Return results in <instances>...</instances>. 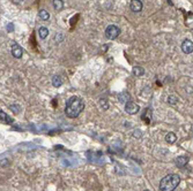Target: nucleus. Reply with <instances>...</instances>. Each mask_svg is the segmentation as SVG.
I'll return each instance as SVG.
<instances>
[{
    "label": "nucleus",
    "mask_w": 193,
    "mask_h": 191,
    "mask_svg": "<svg viewBox=\"0 0 193 191\" xmlns=\"http://www.w3.org/2000/svg\"><path fill=\"white\" fill-rule=\"evenodd\" d=\"M83 110H84V103H83V100L74 95V97H71L67 100V103H66L65 114L69 119H75V118H77L81 114V112Z\"/></svg>",
    "instance_id": "obj_1"
},
{
    "label": "nucleus",
    "mask_w": 193,
    "mask_h": 191,
    "mask_svg": "<svg viewBox=\"0 0 193 191\" xmlns=\"http://www.w3.org/2000/svg\"><path fill=\"white\" fill-rule=\"evenodd\" d=\"M180 183V177L177 174H169L164 176L160 182L161 191H175V189Z\"/></svg>",
    "instance_id": "obj_2"
},
{
    "label": "nucleus",
    "mask_w": 193,
    "mask_h": 191,
    "mask_svg": "<svg viewBox=\"0 0 193 191\" xmlns=\"http://www.w3.org/2000/svg\"><path fill=\"white\" fill-rule=\"evenodd\" d=\"M120 35V29L117 27V26H113V24H110L105 29V37L110 40H113L116 39L118 36Z\"/></svg>",
    "instance_id": "obj_3"
},
{
    "label": "nucleus",
    "mask_w": 193,
    "mask_h": 191,
    "mask_svg": "<svg viewBox=\"0 0 193 191\" xmlns=\"http://www.w3.org/2000/svg\"><path fill=\"white\" fill-rule=\"evenodd\" d=\"M139 111H140V107H139V105H137L134 102L130 100V102L125 103V112H126L127 114L133 115V114H137Z\"/></svg>",
    "instance_id": "obj_4"
},
{
    "label": "nucleus",
    "mask_w": 193,
    "mask_h": 191,
    "mask_svg": "<svg viewBox=\"0 0 193 191\" xmlns=\"http://www.w3.org/2000/svg\"><path fill=\"white\" fill-rule=\"evenodd\" d=\"M12 55L15 59H20L23 55V48L19 44H16L15 42L12 43Z\"/></svg>",
    "instance_id": "obj_5"
},
{
    "label": "nucleus",
    "mask_w": 193,
    "mask_h": 191,
    "mask_svg": "<svg viewBox=\"0 0 193 191\" xmlns=\"http://www.w3.org/2000/svg\"><path fill=\"white\" fill-rule=\"evenodd\" d=\"M130 8L132 12L134 13H139L142 11L143 8V4L141 0H131V3H130Z\"/></svg>",
    "instance_id": "obj_6"
},
{
    "label": "nucleus",
    "mask_w": 193,
    "mask_h": 191,
    "mask_svg": "<svg viewBox=\"0 0 193 191\" xmlns=\"http://www.w3.org/2000/svg\"><path fill=\"white\" fill-rule=\"evenodd\" d=\"M181 51L185 54H191L193 52V42L190 39H185L181 43Z\"/></svg>",
    "instance_id": "obj_7"
},
{
    "label": "nucleus",
    "mask_w": 193,
    "mask_h": 191,
    "mask_svg": "<svg viewBox=\"0 0 193 191\" xmlns=\"http://www.w3.org/2000/svg\"><path fill=\"white\" fill-rule=\"evenodd\" d=\"M187 162H188V158L185 157V155H180V157L176 158V166L179 167V168L185 167L187 165Z\"/></svg>",
    "instance_id": "obj_8"
},
{
    "label": "nucleus",
    "mask_w": 193,
    "mask_h": 191,
    "mask_svg": "<svg viewBox=\"0 0 193 191\" xmlns=\"http://www.w3.org/2000/svg\"><path fill=\"white\" fill-rule=\"evenodd\" d=\"M0 121H1L3 123H6V124H12L13 122H14V120L8 115V114H6L5 112H0Z\"/></svg>",
    "instance_id": "obj_9"
},
{
    "label": "nucleus",
    "mask_w": 193,
    "mask_h": 191,
    "mask_svg": "<svg viewBox=\"0 0 193 191\" xmlns=\"http://www.w3.org/2000/svg\"><path fill=\"white\" fill-rule=\"evenodd\" d=\"M176 141H177V136H176L175 132H168V134L165 135V142H166V143L173 144V143H176Z\"/></svg>",
    "instance_id": "obj_10"
},
{
    "label": "nucleus",
    "mask_w": 193,
    "mask_h": 191,
    "mask_svg": "<svg viewBox=\"0 0 193 191\" xmlns=\"http://www.w3.org/2000/svg\"><path fill=\"white\" fill-rule=\"evenodd\" d=\"M52 85L56 86V87L61 86V85H63V78H61V76L54 75V76L52 77Z\"/></svg>",
    "instance_id": "obj_11"
},
{
    "label": "nucleus",
    "mask_w": 193,
    "mask_h": 191,
    "mask_svg": "<svg viewBox=\"0 0 193 191\" xmlns=\"http://www.w3.org/2000/svg\"><path fill=\"white\" fill-rule=\"evenodd\" d=\"M133 75L137 76V77H141V76L145 75V69L142 67H140V66H135L133 68Z\"/></svg>",
    "instance_id": "obj_12"
},
{
    "label": "nucleus",
    "mask_w": 193,
    "mask_h": 191,
    "mask_svg": "<svg viewBox=\"0 0 193 191\" xmlns=\"http://www.w3.org/2000/svg\"><path fill=\"white\" fill-rule=\"evenodd\" d=\"M48 35H49V29H48V28L41 27V28L38 29V36H39L41 39H45V38L48 37Z\"/></svg>",
    "instance_id": "obj_13"
},
{
    "label": "nucleus",
    "mask_w": 193,
    "mask_h": 191,
    "mask_svg": "<svg viewBox=\"0 0 193 191\" xmlns=\"http://www.w3.org/2000/svg\"><path fill=\"white\" fill-rule=\"evenodd\" d=\"M53 8L56 11H61L64 8V1L63 0H53Z\"/></svg>",
    "instance_id": "obj_14"
},
{
    "label": "nucleus",
    "mask_w": 193,
    "mask_h": 191,
    "mask_svg": "<svg viewBox=\"0 0 193 191\" xmlns=\"http://www.w3.org/2000/svg\"><path fill=\"white\" fill-rule=\"evenodd\" d=\"M99 105H100L101 108L104 110V111H107V110L109 108V102H108V99H105V98H101V99L99 100Z\"/></svg>",
    "instance_id": "obj_15"
},
{
    "label": "nucleus",
    "mask_w": 193,
    "mask_h": 191,
    "mask_svg": "<svg viewBox=\"0 0 193 191\" xmlns=\"http://www.w3.org/2000/svg\"><path fill=\"white\" fill-rule=\"evenodd\" d=\"M39 17L43 20V21H48L50 19V14L49 12H46L45 9H41L39 11Z\"/></svg>",
    "instance_id": "obj_16"
},
{
    "label": "nucleus",
    "mask_w": 193,
    "mask_h": 191,
    "mask_svg": "<svg viewBox=\"0 0 193 191\" xmlns=\"http://www.w3.org/2000/svg\"><path fill=\"white\" fill-rule=\"evenodd\" d=\"M178 102H179V99L173 94H171V95L168 97V104L169 105H176V104H178Z\"/></svg>",
    "instance_id": "obj_17"
},
{
    "label": "nucleus",
    "mask_w": 193,
    "mask_h": 191,
    "mask_svg": "<svg viewBox=\"0 0 193 191\" xmlns=\"http://www.w3.org/2000/svg\"><path fill=\"white\" fill-rule=\"evenodd\" d=\"M119 100L122 102V103H127V102H130L131 99H130V95H128V93H122L120 95H119Z\"/></svg>",
    "instance_id": "obj_18"
},
{
    "label": "nucleus",
    "mask_w": 193,
    "mask_h": 191,
    "mask_svg": "<svg viewBox=\"0 0 193 191\" xmlns=\"http://www.w3.org/2000/svg\"><path fill=\"white\" fill-rule=\"evenodd\" d=\"M63 39H64V36H63L61 34H57V35H56V37H54V40H56L57 43L63 42Z\"/></svg>",
    "instance_id": "obj_19"
},
{
    "label": "nucleus",
    "mask_w": 193,
    "mask_h": 191,
    "mask_svg": "<svg viewBox=\"0 0 193 191\" xmlns=\"http://www.w3.org/2000/svg\"><path fill=\"white\" fill-rule=\"evenodd\" d=\"M11 110H12L15 114H18V113L20 112V106H19V105H12V106H11Z\"/></svg>",
    "instance_id": "obj_20"
},
{
    "label": "nucleus",
    "mask_w": 193,
    "mask_h": 191,
    "mask_svg": "<svg viewBox=\"0 0 193 191\" xmlns=\"http://www.w3.org/2000/svg\"><path fill=\"white\" fill-rule=\"evenodd\" d=\"M14 30V26H13V23H8L7 24V31L8 32H12Z\"/></svg>",
    "instance_id": "obj_21"
},
{
    "label": "nucleus",
    "mask_w": 193,
    "mask_h": 191,
    "mask_svg": "<svg viewBox=\"0 0 193 191\" xmlns=\"http://www.w3.org/2000/svg\"><path fill=\"white\" fill-rule=\"evenodd\" d=\"M133 136H134V137H137V138L141 137V131H140V130H135V131L133 132Z\"/></svg>",
    "instance_id": "obj_22"
},
{
    "label": "nucleus",
    "mask_w": 193,
    "mask_h": 191,
    "mask_svg": "<svg viewBox=\"0 0 193 191\" xmlns=\"http://www.w3.org/2000/svg\"><path fill=\"white\" fill-rule=\"evenodd\" d=\"M22 1H23V0H12V3L15 4V5H20Z\"/></svg>",
    "instance_id": "obj_23"
},
{
    "label": "nucleus",
    "mask_w": 193,
    "mask_h": 191,
    "mask_svg": "<svg viewBox=\"0 0 193 191\" xmlns=\"http://www.w3.org/2000/svg\"><path fill=\"white\" fill-rule=\"evenodd\" d=\"M166 1H168V3H169V4H170V5H171V6H172V5H173V4H172V1H171V0H166Z\"/></svg>",
    "instance_id": "obj_24"
},
{
    "label": "nucleus",
    "mask_w": 193,
    "mask_h": 191,
    "mask_svg": "<svg viewBox=\"0 0 193 191\" xmlns=\"http://www.w3.org/2000/svg\"><path fill=\"white\" fill-rule=\"evenodd\" d=\"M143 191H149V190H143Z\"/></svg>",
    "instance_id": "obj_25"
}]
</instances>
